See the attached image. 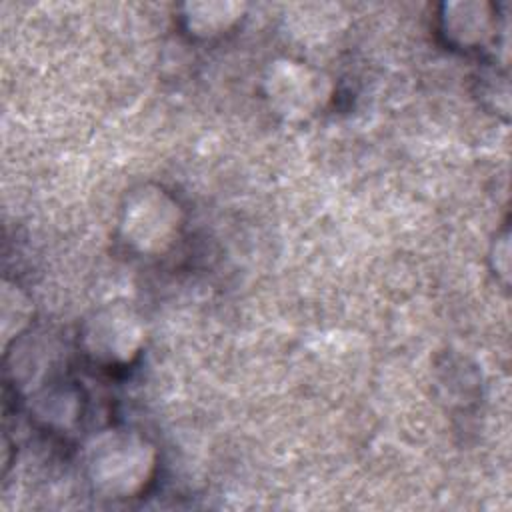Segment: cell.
<instances>
[{
  "mask_svg": "<svg viewBox=\"0 0 512 512\" xmlns=\"http://www.w3.org/2000/svg\"><path fill=\"white\" fill-rule=\"evenodd\" d=\"M490 262H492L494 274L502 280L504 286H508V276H510V234H508L506 226L500 232H496V238H494L492 250H490Z\"/></svg>",
  "mask_w": 512,
  "mask_h": 512,
  "instance_id": "ba28073f",
  "label": "cell"
},
{
  "mask_svg": "<svg viewBox=\"0 0 512 512\" xmlns=\"http://www.w3.org/2000/svg\"><path fill=\"white\" fill-rule=\"evenodd\" d=\"M78 340L94 364L116 368L132 364L138 358L146 342V328L128 304L108 302L84 318Z\"/></svg>",
  "mask_w": 512,
  "mask_h": 512,
  "instance_id": "277c9868",
  "label": "cell"
},
{
  "mask_svg": "<svg viewBox=\"0 0 512 512\" xmlns=\"http://www.w3.org/2000/svg\"><path fill=\"white\" fill-rule=\"evenodd\" d=\"M0 318H2V344L4 348L10 344L12 338H18L32 322L34 306L32 300L10 282L2 286V300H0Z\"/></svg>",
  "mask_w": 512,
  "mask_h": 512,
  "instance_id": "52a82bcc",
  "label": "cell"
},
{
  "mask_svg": "<svg viewBox=\"0 0 512 512\" xmlns=\"http://www.w3.org/2000/svg\"><path fill=\"white\" fill-rule=\"evenodd\" d=\"M438 22L444 40L458 50L486 48L498 36V10L490 2H444Z\"/></svg>",
  "mask_w": 512,
  "mask_h": 512,
  "instance_id": "5b68a950",
  "label": "cell"
},
{
  "mask_svg": "<svg viewBox=\"0 0 512 512\" xmlns=\"http://www.w3.org/2000/svg\"><path fill=\"white\" fill-rule=\"evenodd\" d=\"M246 4L242 2H186L182 6V26L186 34L200 40H210L232 30L244 16Z\"/></svg>",
  "mask_w": 512,
  "mask_h": 512,
  "instance_id": "8992f818",
  "label": "cell"
},
{
  "mask_svg": "<svg viewBox=\"0 0 512 512\" xmlns=\"http://www.w3.org/2000/svg\"><path fill=\"white\" fill-rule=\"evenodd\" d=\"M262 92L276 116L286 122H306L328 108L334 98V82L308 62L276 58L266 66Z\"/></svg>",
  "mask_w": 512,
  "mask_h": 512,
  "instance_id": "3957f363",
  "label": "cell"
},
{
  "mask_svg": "<svg viewBox=\"0 0 512 512\" xmlns=\"http://www.w3.org/2000/svg\"><path fill=\"white\" fill-rule=\"evenodd\" d=\"M158 468L156 446L136 430L108 428L84 452V472L94 494L104 500H130L146 492Z\"/></svg>",
  "mask_w": 512,
  "mask_h": 512,
  "instance_id": "6da1fadb",
  "label": "cell"
},
{
  "mask_svg": "<svg viewBox=\"0 0 512 512\" xmlns=\"http://www.w3.org/2000/svg\"><path fill=\"white\" fill-rule=\"evenodd\" d=\"M184 212L180 202L158 184L132 188L120 206V242L138 256H162L180 238Z\"/></svg>",
  "mask_w": 512,
  "mask_h": 512,
  "instance_id": "7a4b0ae2",
  "label": "cell"
}]
</instances>
